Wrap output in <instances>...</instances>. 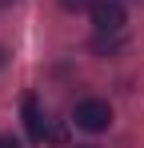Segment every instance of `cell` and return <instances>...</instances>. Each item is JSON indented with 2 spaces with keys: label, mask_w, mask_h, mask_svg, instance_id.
<instances>
[{
  "label": "cell",
  "mask_w": 144,
  "mask_h": 148,
  "mask_svg": "<svg viewBox=\"0 0 144 148\" xmlns=\"http://www.w3.org/2000/svg\"><path fill=\"white\" fill-rule=\"evenodd\" d=\"M72 120L84 132H104L112 124V108H108V100H80L76 112H72Z\"/></svg>",
  "instance_id": "cell-1"
},
{
  "label": "cell",
  "mask_w": 144,
  "mask_h": 148,
  "mask_svg": "<svg viewBox=\"0 0 144 148\" xmlns=\"http://www.w3.org/2000/svg\"><path fill=\"white\" fill-rule=\"evenodd\" d=\"M88 12H92V24H96V32H120V28H124V20H128V16H124V4H120V0H96Z\"/></svg>",
  "instance_id": "cell-2"
},
{
  "label": "cell",
  "mask_w": 144,
  "mask_h": 148,
  "mask_svg": "<svg viewBox=\"0 0 144 148\" xmlns=\"http://www.w3.org/2000/svg\"><path fill=\"white\" fill-rule=\"evenodd\" d=\"M20 108H24V128H28V140H36V144H40V140H44V112H40L36 96L28 92Z\"/></svg>",
  "instance_id": "cell-3"
},
{
  "label": "cell",
  "mask_w": 144,
  "mask_h": 148,
  "mask_svg": "<svg viewBox=\"0 0 144 148\" xmlns=\"http://www.w3.org/2000/svg\"><path fill=\"white\" fill-rule=\"evenodd\" d=\"M60 4H64L68 12H80V8H92L96 0H60Z\"/></svg>",
  "instance_id": "cell-4"
},
{
  "label": "cell",
  "mask_w": 144,
  "mask_h": 148,
  "mask_svg": "<svg viewBox=\"0 0 144 148\" xmlns=\"http://www.w3.org/2000/svg\"><path fill=\"white\" fill-rule=\"evenodd\" d=\"M0 148H20V140L16 136H0Z\"/></svg>",
  "instance_id": "cell-5"
},
{
  "label": "cell",
  "mask_w": 144,
  "mask_h": 148,
  "mask_svg": "<svg viewBox=\"0 0 144 148\" xmlns=\"http://www.w3.org/2000/svg\"><path fill=\"white\" fill-rule=\"evenodd\" d=\"M4 60H8V52H4V48H0V68H4Z\"/></svg>",
  "instance_id": "cell-6"
},
{
  "label": "cell",
  "mask_w": 144,
  "mask_h": 148,
  "mask_svg": "<svg viewBox=\"0 0 144 148\" xmlns=\"http://www.w3.org/2000/svg\"><path fill=\"white\" fill-rule=\"evenodd\" d=\"M80 148H92V144H80Z\"/></svg>",
  "instance_id": "cell-7"
}]
</instances>
